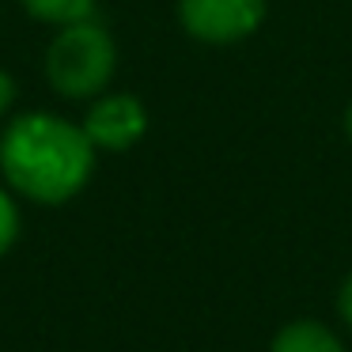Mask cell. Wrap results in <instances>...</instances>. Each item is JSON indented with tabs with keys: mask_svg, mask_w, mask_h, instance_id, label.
<instances>
[{
	"mask_svg": "<svg viewBox=\"0 0 352 352\" xmlns=\"http://www.w3.org/2000/svg\"><path fill=\"white\" fill-rule=\"evenodd\" d=\"M0 170L16 193L38 205H61L87 186L95 170V144L84 125H72L50 110H31L0 137Z\"/></svg>",
	"mask_w": 352,
	"mask_h": 352,
	"instance_id": "obj_1",
	"label": "cell"
},
{
	"mask_svg": "<svg viewBox=\"0 0 352 352\" xmlns=\"http://www.w3.org/2000/svg\"><path fill=\"white\" fill-rule=\"evenodd\" d=\"M114 65H118L114 38L91 16L57 27L54 42L46 50V80L65 99L102 95L110 76H114Z\"/></svg>",
	"mask_w": 352,
	"mask_h": 352,
	"instance_id": "obj_2",
	"label": "cell"
},
{
	"mask_svg": "<svg viewBox=\"0 0 352 352\" xmlns=\"http://www.w3.org/2000/svg\"><path fill=\"white\" fill-rule=\"evenodd\" d=\"M178 19L197 42H243L265 19V0H178Z\"/></svg>",
	"mask_w": 352,
	"mask_h": 352,
	"instance_id": "obj_3",
	"label": "cell"
},
{
	"mask_svg": "<svg viewBox=\"0 0 352 352\" xmlns=\"http://www.w3.org/2000/svg\"><path fill=\"white\" fill-rule=\"evenodd\" d=\"M148 129V110L137 95H99L84 118V133L95 144V152H125Z\"/></svg>",
	"mask_w": 352,
	"mask_h": 352,
	"instance_id": "obj_4",
	"label": "cell"
},
{
	"mask_svg": "<svg viewBox=\"0 0 352 352\" xmlns=\"http://www.w3.org/2000/svg\"><path fill=\"white\" fill-rule=\"evenodd\" d=\"M269 352H344L341 337L314 318H296L276 329Z\"/></svg>",
	"mask_w": 352,
	"mask_h": 352,
	"instance_id": "obj_5",
	"label": "cell"
},
{
	"mask_svg": "<svg viewBox=\"0 0 352 352\" xmlns=\"http://www.w3.org/2000/svg\"><path fill=\"white\" fill-rule=\"evenodd\" d=\"M19 4H23L27 16L42 19V23H54V27L87 19L95 8V0H19Z\"/></svg>",
	"mask_w": 352,
	"mask_h": 352,
	"instance_id": "obj_6",
	"label": "cell"
},
{
	"mask_svg": "<svg viewBox=\"0 0 352 352\" xmlns=\"http://www.w3.org/2000/svg\"><path fill=\"white\" fill-rule=\"evenodd\" d=\"M19 235V212H16V201L0 190V254L8 250Z\"/></svg>",
	"mask_w": 352,
	"mask_h": 352,
	"instance_id": "obj_7",
	"label": "cell"
},
{
	"mask_svg": "<svg viewBox=\"0 0 352 352\" xmlns=\"http://www.w3.org/2000/svg\"><path fill=\"white\" fill-rule=\"evenodd\" d=\"M337 314H341L344 326H352V273L344 276L341 292H337Z\"/></svg>",
	"mask_w": 352,
	"mask_h": 352,
	"instance_id": "obj_8",
	"label": "cell"
},
{
	"mask_svg": "<svg viewBox=\"0 0 352 352\" xmlns=\"http://www.w3.org/2000/svg\"><path fill=\"white\" fill-rule=\"evenodd\" d=\"M12 102H16V80H12L8 72L0 69V118L12 110Z\"/></svg>",
	"mask_w": 352,
	"mask_h": 352,
	"instance_id": "obj_9",
	"label": "cell"
},
{
	"mask_svg": "<svg viewBox=\"0 0 352 352\" xmlns=\"http://www.w3.org/2000/svg\"><path fill=\"white\" fill-rule=\"evenodd\" d=\"M344 129H349V137H352V107H349V114H344Z\"/></svg>",
	"mask_w": 352,
	"mask_h": 352,
	"instance_id": "obj_10",
	"label": "cell"
}]
</instances>
